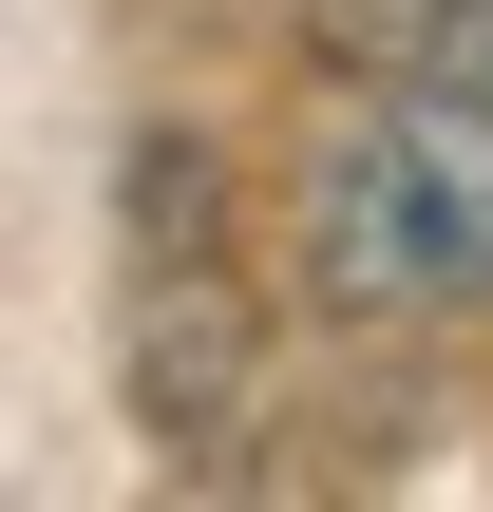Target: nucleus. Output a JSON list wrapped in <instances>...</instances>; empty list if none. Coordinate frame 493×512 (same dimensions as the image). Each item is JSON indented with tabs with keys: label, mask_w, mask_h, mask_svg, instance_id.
I'll use <instances>...</instances> for the list:
<instances>
[{
	"label": "nucleus",
	"mask_w": 493,
	"mask_h": 512,
	"mask_svg": "<svg viewBox=\"0 0 493 512\" xmlns=\"http://www.w3.org/2000/svg\"><path fill=\"white\" fill-rule=\"evenodd\" d=\"M285 247L342 323H493V114L437 76H361L285 171Z\"/></svg>",
	"instance_id": "obj_1"
},
{
	"label": "nucleus",
	"mask_w": 493,
	"mask_h": 512,
	"mask_svg": "<svg viewBox=\"0 0 493 512\" xmlns=\"http://www.w3.org/2000/svg\"><path fill=\"white\" fill-rule=\"evenodd\" d=\"M304 38L342 76H437V95L493 114V0H304Z\"/></svg>",
	"instance_id": "obj_3"
},
{
	"label": "nucleus",
	"mask_w": 493,
	"mask_h": 512,
	"mask_svg": "<svg viewBox=\"0 0 493 512\" xmlns=\"http://www.w3.org/2000/svg\"><path fill=\"white\" fill-rule=\"evenodd\" d=\"M114 342H133V418L171 456L247 437V266H228L209 133H133L114 152Z\"/></svg>",
	"instance_id": "obj_2"
}]
</instances>
